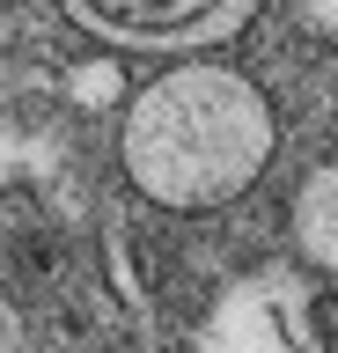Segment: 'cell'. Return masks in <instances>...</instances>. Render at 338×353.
<instances>
[{"instance_id": "cell-5", "label": "cell", "mask_w": 338, "mask_h": 353, "mask_svg": "<svg viewBox=\"0 0 338 353\" xmlns=\"http://www.w3.org/2000/svg\"><path fill=\"white\" fill-rule=\"evenodd\" d=\"M67 103L74 110H125L133 103V81H125V66H118L111 52H96V59L67 66Z\"/></svg>"}, {"instance_id": "cell-2", "label": "cell", "mask_w": 338, "mask_h": 353, "mask_svg": "<svg viewBox=\"0 0 338 353\" xmlns=\"http://www.w3.org/2000/svg\"><path fill=\"white\" fill-rule=\"evenodd\" d=\"M191 353H338V272L250 265L213 294Z\"/></svg>"}, {"instance_id": "cell-1", "label": "cell", "mask_w": 338, "mask_h": 353, "mask_svg": "<svg viewBox=\"0 0 338 353\" xmlns=\"http://www.w3.org/2000/svg\"><path fill=\"white\" fill-rule=\"evenodd\" d=\"M279 110L243 66L191 59L133 88L118 110V170L162 214H213L272 170Z\"/></svg>"}, {"instance_id": "cell-3", "label": "cell", "mask_w": 338, "mask_h": 353, "mask_svg": "<svg viewBox=\"0 0 338 353\" xmlns=\"http://www.w3.org/2000/svg\"><path fill=\"white\" fill-rule=\"evenodd\" d=\"M59 8L111 52H206L250 30L265 0H59Z\"/></svg>"}, {"instance_id": "cell-4", "label": "cell", "mask_w": 338, "mask_h": 353, "mask_svg": "<svg viewBox=\"0 0 338 353\" xmlns=\"http://www.w3.org/2000/svg\"><path fill=\"white\" fill-rule=\"evenodd\" d=\"M287 236H294V258L316 265V272H338V154L309 162L302 184L287 199Z\"/></svg>"}, {"instance_id": "cell-6", "label": "cell", "mask_w": 338, "mask_h": 353, "mask_svg": "<svg viewBox=\"0 0 338 353\" xmlns=\"http://www.w3.org/2000/svg\"><path fill=\"white\" fill-rule=\"evenodd\" d=\"M294 15L309 22L316 37H331V44H338V0H294Z\"/></svg>"}]
</instances>
